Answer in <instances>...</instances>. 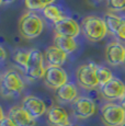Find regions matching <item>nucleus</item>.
I'll list each match as a JSON object with an SVG mask.
<instances>
[{"label": "nucleus", "instance_id": "f03ea898", "mask_svg": "<svg viewBox=\"0 0 125 126\" xmlns=\"http://www.w3.org/2000/svg\"><path fill=\"white\" fill-rule=\"evenodd\" d=\"M18 29L23 37L31 40L37 37L43 32L44 22L34 12H26L21 16L18 23Z\"/></svg>", "mask_w": 125, "mask_h": 126}, {"label": "nucleus", "instance_id": "9b49d317", "mask_svg": "<svg viewBox=\"0 0 125 126\" xmlns=\"http://www.w3.org/2000/svg\"><path fill=\"white\" fill-rule=\"evenodd\" d=\"M105 60L111 66H120L125 63V47L120 42H111L105 46Z\"/></svg>", "mask_w": 125, "mask_h": 126}, {"label": "nucleus", "instance_id": "cd10ccee", "mask_svg": "<svg viewBox=\"0 0 125 126\" xmlns=\"http://www.w3.org/2000/svg\"><path fill=\"white\" fill-rule=\"evenodd\" d=\"M14 0H0V2H1V4L3 6V4H8V3H11V2H13Z\"/></svg>", "mask_w": 125, "mask_h": 126}, {"label": "nucleus", "instance_id": "9d476101", "mask_svg": "<svg viewBox=\"0 0 125 126\" xmlns=\"http://www.w3.org/2000/svg\"><path fill=\"white\" fill-rule=\"evenodd\" d=\"M21 106L29 113L33 118H38L45 113H47V108L42 99L35 95H26L21 102Z\"/></svg>", "mask_w": 125, "mask_h": 126}, {"label": "nucleus", "instance_id": "dca6fc26", "mask_svg": "<svg viewBox=\"0 0 125 126\" xmlns=\"http://www.w3.org/2000/svg\"><path fill=\"white\" fill-rule=\"evenodd\" d=\"M67 53L62 50L61 48L56 47L55 45L48 46L44 53L45 62L47 63V66H56L62 67L67 59Z\"/></svg>", "mask_w": 125, "mask_h": 126}, {"label": "nucleus", "instance_id": "0eeeda50", "mask_svg": "<svg viewBox=\"0 0 125 126\" xmlns=\"http://www.w3.org/2000/svg\"><path fill=\"white\" fill-rule=\"evenodd\" d=\"M100 94L108 101L122 100L125 96V84L116 77H113L109 82L100 87Z\"/></svg>", "mask_w": 125, "mask_h": 126}, {"label": "nucleus", "instance_id": "a878e982", "mask_svg": "<svg viewBox=\"0 0 125 126\" xmlns=\"http://www.w3.org/2000/svg\"><path fill=\"white\" fill-rule=\"evenodd\" d=\"M0 53H1V60L3 62L7 57V54H6V50H4L3 47H0Z\"/></svg>", "mask_w": 125, "mask_h": 126}, {"label": "nucleus", "instance_id": "423d86ee", "mask_svg": "<svg viewBox=\"0 0 125 126\" xmlns=\"http://www.w3.org/2000/svg\"><path fill=\"white\" fill-rule=\"evenodd\" d=\"M101 121L105 126H121L125 123V110L121 104L105 103L101 108Z\"/></svg>", "mask_w": 125, "mask_h": 126}, {"label": "nucleus", "instance_id": "6ab92c4d", "mask_svg": "<svg viewBox=\"0 0 125 126\" xmlns=\"http://www.w3.org/2000/svg\"><path fill=\"white\" fill-rule=\"evenodd\" d=\"M43 14H44L45 19L48 20L49 22H52L53 24L58 23L59 21H62L65 18V16L59 10L58 7L54 6V4H49V6L45 7V9L43 10Z\"/></svg>", "mask_w": 125, "mask_h": 126}, {"label": "nucleus", "instance_id": "ddd939ff", "mask_svg": "<svg viewBox=\"0 0 125 126\" xmlns=\"http://www.w3.org/2000/svg\"><path fill=\"white\" fill-rule=\"evenodd\" d=\"M47 122L50 126H69L68 112L61 105H53L47 110Z\"/></svg>", "mask_w": 125, "mask_h": 126}, {"label": "nucleus", "instance_id": "7ed1b4c3", "mask_svg": "<svg viewBox=\"0 0 125 126\" xmlns=\"http://www.w3.org/2000/svg\"><path fill=\"white\" fill-rule=\"evenodd\" d=\"M1 83V93L3 96L19 95L24 89V81L18 71L9 69L1 75L0 78Z\"/></svg>", "mask_w": 125, "mask_h": 126}, {"label": "nucleus", "instance_id": "6e6552de", "mask_svg": "<svg viewBox=\"0 0 125 126\" xmlns=\"http://www.w3.org/2000/svg\"><path fill=\"white\" fill-rule=\"evenodd\" d=\"M43 80L48 88L56 90L68 82V76L62 67L46 66Z\"/></svg>", "mask_w": 125, "mask_h": 126}, {"label": "nucleus", "instance_id": "393cba45", "mask_svg": "<svg viewBox=\"0 0 125 126\" xmlns=\"http://www.w3.org/2000/svg\"><path fill=\"white\" fill-rule=\"evenodd\" d=\"M115 36L117 37V40L119 41H121V42H125V20L123 21L122 25L120 26L119 31H117V33L115 34Z\"/></svg>", "mask_w": 125, "mask_h": 126}, {"label": "nucleus", "instance_id": "c756f323", "mask_svg": "<svg viewBox=\"0 0 125 126\" xmlns=\"http://www.w3.org/2000/svg\"><path fill=\"white\" fill-rule=\"evenodd\" d=\"M69 126H78V125H71V124H70V125H69Z\"/></svg>", "mask_w": 125, "mask_h": 126}, {"label": "nucleus", "instance_id": "1a4fd4ad", "mask_svg": "<svg viewBox=\"0 0 125 126\" xmlns=\"http://www.w3.org/2000/svg\"><path fill=\"white\" fill-rule=\"evenodd\" d=\"M73 114L78 120H86L90 117L97 111V105L94 101L88 96H78L73 102Z\"/></svg>", "mask_w": 125, "mask_h": 126}, {"label": "nucleus", "instance_id": "c85d7f7f", "mask_svg": "<svg viewBox=\"0 0 125 126\" xmlns=\"http://www.w3.org/2000/svg\"><path fill=\"white\" fill-rule=\"evenodd\" d=\"M121 105L123 106V109L125 110V96H124V98H123V99H122V100H121Z\"/></svg>", "mask_w": 125, "mask_h": 126}, {"label": "nucleus", "instance_id": "f257e3e1", "mask_svg": "<svg viewBox=\"0 0 125 126\" xmlns=\"http://www.w3.org/2000/svg\"><path fill=\"white\" fill-rule=\"evenodd\" d=\"M81 33L91 43L102 41L109 33L104 19L97 16H88L80 23Z\"/></svg>", "mask_w": 125, "mask_h": 126}, {"label": "nucleus", "instance_id": "4be33fe9", "mask_svg": "<svg viewBox=\"0 0 125 126\" xmlns=\"http://www.w3.org/2000/svg\"><path fill=\"white\" fill-rule=\"evenodd\" d=\"M107 7L109 12L125 11V0H107Z\"/></svg>", "mask_w": 125, "mask_h": 126}, {"label": "nucleus", "instance_id": "2eb2a0df", "mask_svg": "<svg viewBox=\"0 0 125 126\" xmlns=\"http://www.w3.org/2000/svg\"><path fill=\"white\" fill-rule=\"evenodd\" d=\"M55 98L59 103H73L78 98V89L74 83L67 82L55 90Z\"/></svg>", "mask_w": 125, "mask_h": 126}, {"label": "nucleus", "instance_id": "39448f33", "mask_svg": "<svg viewBox=\"0 0 125 126\" xmlns=\"http://www.w3.org/2000/svg\"><path fill=\"white\" fill-rule=\"evenodd\" d=\"M97 65L93 63L81 65L76 71V79L78 84L83 89L92 90L97 87H100L97 76Z\"/></svg>", "mask_w": 125, "mask_h": 126}, {"label": "nucleus", "instance_id": "4468645a", "mask_svg": "<svg viewBox=\"0 0 125 126\" xmlns=\"http://www.w3.org/2000/svg\"><path fill=\"white\" fill-rule=\"evenodd\" d=\"M9 117L12 120V122L16 126H35L36 121L28 112L19 105H14L9 110Z\"/></svg>", "mask_w": 125, "mask_h": 126}, {"label": "nucleus", "instance_id": "20e7f679", "mask_svg": "<svg viewBox=\"0 0 125 126\" xmlns=\"http://www.w3.org/2000/svg\"><path fill=\"white\" fill-rule=\"evenodd\" d=\"M46 67L44 66V56L38 49L29 50V58L26 66L23 69L24 76L29 80L34 81L43 78Z\"/></svg>", "mask_w": 125, "mask_h": 126}, {"label": "nucleus", "instance_id": "2f4dec72", "mask_svg": "<svg viewBox=\"0 0 125 126\" xmlns=\"http://www.w3.org/2000/svg\"><path fill=\"white\" fill-rule=\"evenodd\" d=\"M94 1H100V0H94Z\"/></svg>", "mask_w": 125, "mask_h": 126}, {"label": "nucleus", "instance_id": "b1692460", "mask_svg": "<svg viewBox=\"0 0 125 126\" xmlns=\"http://www.w3.org/2000/svg\"><path fill=\"white\" fill-rule=\"evenodd\" d=\"M0 126H16L9 116H4L2 110H0Z\"/></svg>", "mask_w": 125, "mask_h": 126}, {"label": "nucleus", "instance_id": "412c9836", "mask_svg": "<svg viewBox=\"0 0 125 126\" xmlns=\"http://www.w3.org/2000/svg\"><path fill=\"white\" fill-rule=\"evenodd\" d=\"M28 58H29V50H18L13 55V62L19 67L24 69V67L26 66V63H28Z\"/></svg>", "mask_w": 125, "mask_h": 126}, {"label": "nucleus", "instance_id": "5701e85b", "mask_svg": "<svg viewBox=\"0 0 125 126\" xmlns=\"http://www.w3.org/2000/svg\"><path fill=\"white\" fill-rule=\"evenodd\" d=\"M24 4L30 10H44L45 4L42 0H24Z\"/></svg>", "mask_w": 125, "mask_h": 126}, {"label": "nucleus", "instance_id": "7c9ffc66", "mask_svg": "<svg viewBox=\"0 0 125 126\" xmlns=\"http://www.w3.org/2000/svg\"><path fill=\"white\" fill-rule=\"evenodd\" d=\"M121 126H125V123H124V124H123V125H121Z\"/></svg>", "mask_w": 125, "mask_h": 126}, {"label": "nucleus", "instance_id": "aec40b11", "mask_svg": "<svg viewBox=\"0 0 125 126\" xmlns=\"http://www.w3.org/2000/svg\"><path fill=\"white\" fill-rule=\"evenodd\" d=\"M97 76H98V80H99L100 87L105 84L107 82H109L113 78V74L111 70L105 68V67H103V66L97 67Z\"/></svg>", "mask_w": 125, "mask_h": 126}, {"label": "nucleus", "instance_id": "bb28decb", "mask_svg": "<svg viewBox=\"0 0 125 126\" xmlns=\"http://www.w3.org/2000/svg\"><path fill=\"white\" fill-rule=\"evenodd\" d=\"M54 1H55V0H42V2L45 4V7L49 6V4H53V3H54Z\"/></svg>", "mask_w": 125, "mask_h": 126}, {"label": "nucleus", "instance_id": "a211bd4d", "mask_svg": "<svg viewBox=\"0 0 125 126\" xmlns=\"http://www.w3.org/2000/svg\"><path fill=\"white\" fill-rule=\"evenodd\" d=\"M123 21H124V19L116 16V14L113 13V12L108 11L107 13L104 14V22L107 24L108 31H109V33H111V34H116L120 26L123 23Z\"/></svg>", "mask_w": 125, "mask_h": 126}, {"label": "nucleus", "instance_id": "f3484780", "mask_svg": "<svg viewBox=\"0 0 125 126\" xmlns=\"http://www.w3.org/2000/svg\"><path fill=\"white\" fill-rule=\"evenodd\" d=\"M54 45L56 47L61 48L67 54L75 52L78 48V44H77L76 40L73 37H68V36H62L58 34L54 35Z\"/></svg>", "mask_w": 125, "mask_h": 126}, {"label": "nucleus", "instance_id": "f8f14e48", "mask_svg": "<svg viewBox=\"0 0 125 126\" xmlns=\"http://www.w3.org/2000/svg\"><path fill=\"white\" fill-rule=\"evenodd\" d=\"M81 32L80 25L77 21L71 18L65 16L62 21L54 24V33L62 36H68V37L75 38Z\"/></svg>", "mask_w": 125, "mask_h": 126}]
</instances>
